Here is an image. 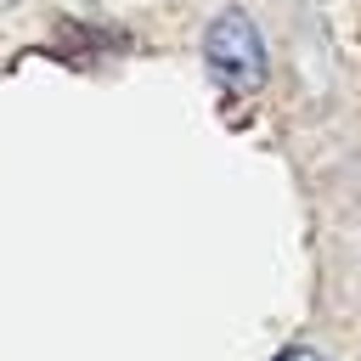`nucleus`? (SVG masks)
<instances>
[{
    "label": "nucleus",
    "mask_w": 361,
    "mask_h": 361,
    "mask_svg": "<svg viewBox=\"0 0 361 361\" xmlns=\"http://www.w3.org/2000/svg\"><path fill=\"white\" fill-rule=\"evenodd\" d=\"M203 62L226 90H259L265 85V39L259 23L237 6H226L203 34Z\"/></svg>",
    "instance_id": "obj_1"
},
{
    "label": "nucleus",
    "mask_w": 361,
    "mask_h": 361,
    "mask_svg": "<svg viewBox=\"0 0 361 361\" xmlns=\"http://www.w3.org/2000/svg\"><path fill=\"white\" fill-rule=\"evenodd\" d=\"M271 361H322V355L305 350V344H293V350H282V355H271Z\"/></svg>",
    "instance_id": "obj_2"
}]
</instances>
